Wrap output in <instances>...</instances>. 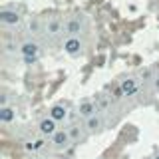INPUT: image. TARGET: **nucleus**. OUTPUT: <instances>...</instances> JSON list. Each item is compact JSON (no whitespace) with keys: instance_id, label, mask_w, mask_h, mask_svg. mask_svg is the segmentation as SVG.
<instances>
[{"instance_id":"obj_1","label":"nucleus","mask_w":159,"mask_h":159,"mask_svg":"<svg viewBox=\"0 0 159 159\" xmlns=\"http://www.w3.org/2000/svg\"><path fill=\"white\" fill-rule=\"evenodd\" d=\"M0 22L6 24V26H14V24L20 22V14L16 12V10L4 8V10H0Z\"/></svg>"},{"instance_id":"obj_2","label":"nucleus","mask_w":159,"mask_h":159,"mask_svg":"<svg viewBox=\"0 0 159 159\" xmlns=\"http://www.w3.org/2000/svg\"><path fill=\"white\" fill-rule=\"evenodd\" d=\"M58 121H54L52 117H44L42 121H40V133H42V135H54V133L58 131V125H56Z\"/></svg>"},{"instance_id":"obj_3","label":"nucleus","mask_w":159,"mask_h":159,"mask_svg":"<svg viewBox=\"0 0 159 159\" xmlns=\"http://www.w3.org/2000/svg\"><path fill=\"white\" fill-rule=\"evenodd\" d=\"M64 50H66V54H70V56H80L82 54V42L78 38H68L64 42Z\"/></svg>"},{"instance_id":"obj_4","label":"nucleus","mask_w":159,"mask_h":159,"mask_svg":"<svg viewBox=\"0 0 159 159\" xmlns=\"http://www.w3.org/2000/svg\"><path fill=\"white\" fill-rule=\"evenodd\" d=\"M20 54L24 58H38V44L36 42H26L20 46Z\"/></svg>"},{"instance_id":"obj_5","label":"nucleus","mask_w":159,"mask_h":159,"mask_svg":"<svg viewBox=\"0 0 159 159\" xmlns=\"http://www.w3.org/2000/svg\"><path fill=\"white\" fill-rule=\"evenodd\" d=\"M52 141H54V145H56V147H66L68 143H70V133L64 131V129H58V131L52 135Z\"/></svg>"},{"instance_id":"obj_6","label":"nucleus","mask_w":159,"mask_h":159,"mask_svg":"<svg viewBox=\"0 0 159 159\" xmlns=\"http://www.w3.org/2000/svg\"><path fill=\"white\" fill-rule=\"evenodd\" d=\"M119 89H121L123 96H135V93H137V82H135V80H123L121 86H119Z\"/></svg>"},{"instance_id":"obj_7","label":"nucleus","mask_w":159,"mask_h":159,"mask_svg":"<svg viewBox=\"0 0 159 159\" xmlns=\"http://www.w3.org/2000/svg\"><path fill=\"white\" fill-rule=\"evenodd\" d=\"M80 116L86 117V119L93 117V116H96V106H93L92 102H82V103H80Z\"/></svg>"},{"instance_id":"obj_8","label":"nucleus","mask_w":159,"mask_h":159,"mask_svg":"<svg viewBox=\"0 0 159 159\" xmlns=\"http://www.w3.org/2000/svg\"><path fill=\"white\" fill-rule=\"evenodd\" d=\"M66 116H68V111H66L64 106H52L50 107V117H52L54 121H64Z\"/></svg>"},{"instance_id":"obj_9","label":"nucleus","mask_w":159,"mask_h":159,"mask_svg":"<svg viewBox=\"0 0 159 159\" xmlns=\"http://www.w3.org/2000/svg\"><path fill=\"white\" fill-rule=\"evenodd\" d=\"M14 117H16V109H12V107H0V121L2 123H10V121H14Z\"/></svg>"},{"instance_id":"obj_10","label":"nucleus","mask_w":159,"mask_h":159,"mask_svg":"<svg viewBox=\"0 0 159 159\" xmlns=\"http://www.w3.org/2000/svg\"><path fill=\"white\" fill-rule=\"evenodd\" d=\"M80 30H82V24H80V20H78V18L68 20V24H66V32H68V34H72V38H76V34H80Z\"/></svg>"},{"instance_id":"obj_11","label":"nucleus","mask_w":159,"mask_h":159,"mask_svg":"<svg viewBox=\"0 0 159 159\" xmlns=\"http://www.w3.org/2000/svg\"><path fill=\"white\" fill-rule=\"evenodd\" d=\"M86 125H88V129H89V131H96V129H99V125H102V121H99V117H96V116H93V117H89V119H88V123H86Z\"/></svg>"},{"instance_id":"obj_12","label":"nucleus","mask_w":159,"mask_h":159,"mask_svg":"<svg viewBox=\"0 0 159 159\" xmlns=\"http://www.w3.org/2000/svg\"><path fill=\"white\" fill-rule=\"evenodd\" d=\"M40 147H44V139H36V141H32V143H26L28 151H36V149H40Z\"/></svg>"},{"instance_id":"obj_13","label":"nucleus","mask_w":159,"mask_h":159,"mask_svg":"<svg viewBox=\"0 0 159 159\" xmlns=\"http://www.w3.org/2000/svg\"><path fill=\"white\" fill-rule=\"evenodd\" d=\"M60 26H62V24H60L58 20H52V22H48V32L50 34H58L60 32Z\"/></svg>"},{"instance_id":"obj_14","label":"nucleus","mask_w":159,"mask_h":159,"mask_svg":"<svg viewBox=\"0 0 159 159\" xmlns=\"http://www.w3.org/2000/svg\"><path fill=\"white\" fill-rule=\"evenodd\" d=\"M30 30H32V32H38V30H40L38 20H30Z\"/></svg>"},{"instance_id":"obj_15","label":"nucleus","mask_w":159,"mask_h":159,"mask_svg":"<svg viewBox=\"0 0 159 159\" xmlns=\"http://www.w3.org/2000/svg\"><path fill=\"white\" fill-rule=\"evenodd\" d=\"M36 60H38V58H24V62H26V64H34Z\"/></svg>"},{"instance_id":"obj_16","label":"nucleus","mask_w":159,"mask_h":159,"mask_svg":"<svg viewBox=\"0 0 159 159\" xmlns=\"http://www.w3.org/2000/svg\"><path fill=\"white\" fill-rule=\"evenodd\" d=\"M155 88H157V89H159V78H157V80H155Z\"/></svg>"},{"instance_id":"obj_17","label":"nucleus","mask_w":159,"mask_h":159,"mask_svg":"<svg viewBox=\"0 0 159 159\" xmlns=\"http://www.w3.org/2000/svg\"><path fill=\"white\" fill-rule=\"evenodd\" d=\"M32 159H40V157H32Z\"/></svg>"},{"instance_id":"obj_18","label":"nucleus","mask_w":159,"mask_h":159,"mask_svg":"<svg viewBox=\"0 0 159 159\" xmlns=\"http://www.w3.org/2000/svg\"><path fill=\"white\" fill-rule=\"evenodd\" d=\"M155 159H159V155H157V157H155Z\"/></svg>"}]
</instances>
